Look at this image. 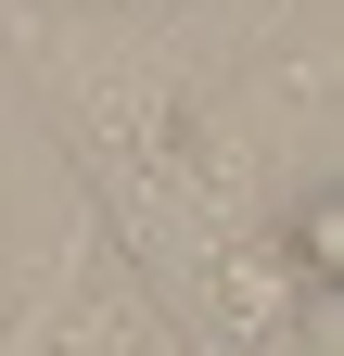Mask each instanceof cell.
I'll use <instances>...</instances> for the list:
<instances>
[{
  "instance_id": "6da1fadb",
  "label": "cell",
  "mask_w": 344,
  "mask_h": 356,
  "mask_svg": "<svg viewBox=\"0 0 344 356\" xmlns=\"http://www.w3.org/2000/svg\"><path fill=\"white\" fill-rule=\"evenodd\" d=\"M13 64L52 115L64 165L90 178L102 204V242L153 280V305L191 331V356H319L331 305L281 267V216L255 191V165L204 127V102L153 51H90V38L26 26Z\"/></svg>"
},
{
  "instance_id": "7a4b0ae2",
  "label": "cell",
  "mask_w": 344,
  "mask_h": 356,
  "mask_svg": "<svg viewBox=\"0 0 344 356\" xmlns=\"http://www.w3.org/2000/svg\"><path fill=\"white\" fill-rule=\"evenodd\" d=\"M0 356H141L127 280H115L102 254L38 267V280H26V305H13V331H0Z\"/></svg>"
},
{
  "instance_id": "3957f363",
  "label": "cell",
  "mask_w": 344,
  "mask_h": 356,
  "mask_svg": "<svg viewBox=\"0 0 344 356\" xmlns=\"http://www.w3.org/2000/svg\"><path fill=\"white\" fill-rule=\"evenodd\" d=\"M38 13H166V0H38Z\"/></svg>"
}]
</instances>
